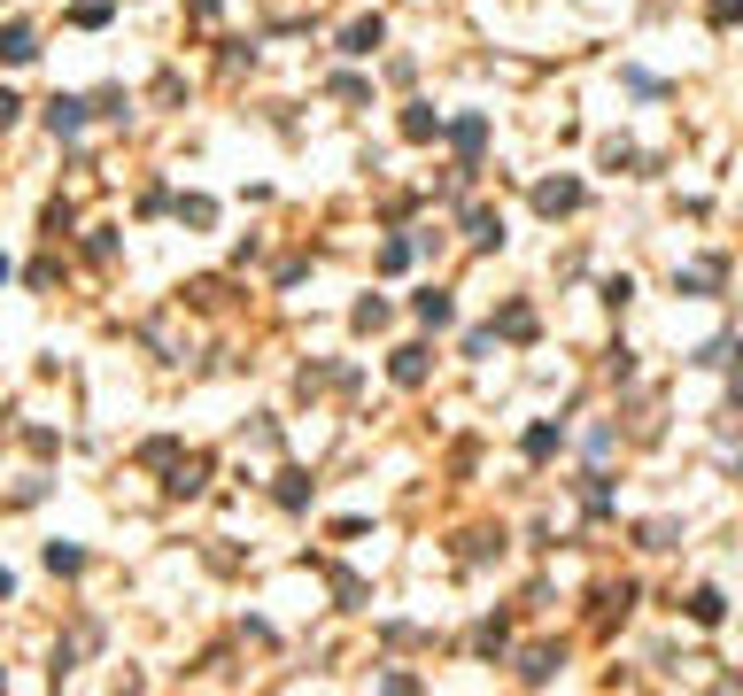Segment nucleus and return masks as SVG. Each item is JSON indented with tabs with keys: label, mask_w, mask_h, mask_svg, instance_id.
Instances as JSON below:
<instances>
[{
	"label": "nucleus",
	"mask_w": 743,
	"mask_h": 696,
	"mask_svg": "<svg viewBox=\"0 0 743 696\" xmlns=\"http://www.w3.org/2000/svg\"><path fill=\"white\" fill-rule=\"evenodd\" d=\"M86 101H78V93H55V101H47V132H55V140H78V132H86Z\"/></svg>",
	"instance_id": "f257e3e1"
},
{
	"label": "nucleus",
	"mask_w": 743,
	"mask_h": 696,
	"mask_svg": "<svg viewBox=\"0 0 743 696\" xmlns=\"http://www.w3.org/2000/svg\"><path fill=\"white\" fill-rule=\"evenodd\" d=\"M535 209H542V217H573V209H581V178H542Z\"/></svg>",
	"instance_id": "f03ea898"
},
{
	"label": "nucleus",
	"mask_w": 743,
	"mask_h": 696,
	"mask_svg": "<svg viewBox=\"0 0 743 696\" xmlns=\"http://www.w3.org/2000/svg\"><path fill=\"white\" fill-rule=\"evenodd\" d=\"M380 39H387L380 16H357V24L341 31V55H380Z\"/></svg>",
	"instance_id": "7ed1b4c3"
},
{
	"label": "nucleus",
	"mask_w": 743,
	"mask_h": 696,
	"mask_svg": "<svg viewBox=\"0 0 743 696\" xmlns=\"http://www.w3.org/2000/svg\"><path fill=\"white\" fill-rule=\"evenodd\" d=\"M465 240H473V248H504V217H496V209H473V217H465Z\"/></svg>",
	"instance_id": "20e7f679"
},
{
	"label": "nucleus",
	"mask_w": 743,
	"mask_h": 696,
	"mask_svg": "<svg viewBox=\"0 0 743 696\" xmlns=\"http://www.w3.org/2000/svg\"><path fill=\"white\" fill-rule=\"evenodd\" d=\"M411 310H418V325H449V318H457V302H449L442 287H426V294H411Z\"/></svg>",
	"instance_id": "39448f33"
},
{
	"label": "nucleus",
	"mask_w": 743,
	"mask_h": 696,
	"mask_svg": "<svg viewBox=\"0 0 743 696\" xmlns=\"http://www.w3.org/2000/svg\"><path fill=\"white\" fill-rule=\"evenodd\" d=\"M31 55H39L31 24H0V62H31Z\"/></svg>",
	"instance_id": "423d86ee"
},
{
	"label": "nucleus",
	"mask_w": 743,
	"mask_h": 696,
	"mask_svg": "<svg viewBox=\"0 0 743 696\" xmlns=\"http://www.w3.org/2000/svg\"><path fill=\"white\" fill-rule=\"evenodd\" d=\"M403 140H442V116L426 109V101H411L403 109Z\"/></svg>",
	"instance_id": "0eeeda50"
},
{
	"label": "nucleus",
	"mask_w": 743,
	"mask_h": 696,
	"mask_svg": "<svg viewBox=\"0 0 743 696\" xmlns=\"http://www.w3.org/2000/svg\"><path fill=\"white\" fill-rule=\"evenodd\" d=\"M387 372L403 379V387H418V379L434 372V356H426V348H395V364H387Z\"/></svg>",
	"instance_id": "6e6552de"
},
{
	"label": "nucleus",
	"mask_w": 743,
	"mask_h": 696,
	"mask_svg": "<svg viewBox=\"0 0 743 696\" xmlns=\"http://www.w3.org/2000/svg\"><path fill=\"white\" fill-rule=\"evenodd\" d=\"M202 480H209V457H186V464H171V495H202Z\"/></svg>",
	"instance_id": "1a4fd4ad"
},
{
	"label": "nucleus",
	"mask_w": 743,
	"mask_h": 696,
	"mask_svg": "<svg viewBox=\"0 0 743 696\" xmlns=\"http://www.w3.org/2000/svg\"><path fill=\"white\" fill-rule=\"evenodd\" d=\"M442 132L465 147V155H480V140H488V116H457V124H442Z\"/></svg>",
	"instance_id": "9d476101"
},
{
	"label": "nucleus",
	"mask_w": 743,
	"mask_h": 696,
	"mask_svg": "<svg viewBox=\"0 0 743 696\" xmlns=\"http://www.w3.org/2000/svg\"><path fill=\"white\" fill-rule=\"evenodd\" d=\"M720 611H728L720 588H697V596H689V619H697V627H720Z\"/></svg>",
	"instance_id": "9b49d317"
},
{
	"label": "nucleus",
	"mask_w": 743,
	"mask_h": 696,
	"mask_svg": "<svg viewBox=\"0 0 743 696\" xmlns=\"http://www.w3.org/2000/svg\"><path fill=\"white\" fill-rule=\"evenodd\" d=\"M550 673H558V650H527V658H519V681H527V689H542Z\"/></svg>",
	"instance_id": "f8f14e48"
},
{
	"label": "nucleus",
	"mask_w": 743,
	"mask_h": 696,
	"mask_svg": "<svg viewBox=\"0 0 743 696\" xmlns=\"http://www.w3.org/2000/svg\"><path fill=\"white\" fill-rule=\"evenodd\" d=\"M496 333H511V341H527V333H535V310H527V302H511L504 318H496Z\"/></svg>",
	"instance_id": "ddd939ff"
},
{
	"label": "nucleus",
	"mask_w": 743,
	"mask_h": 696,
	"mask_svg": "<svg viewBox=\"0 0 743 696\" xmlns=\"http://www.w3.org/2000/svg\"><path fill=\"white\" fill-rule=\"evenodd\" d=\"M279 503H287V511H302V503H310V480H302V472H279Z\"/></svg>",
	"instance_id": "4468645a"
},
{
	"label": "nucleus",
	"mask_w": 743,
	"mask_h": 696,
	"mask_svg": "<svg viewBox=\"0 0 743 696\" xmlns=\"http://www.w3.org/2000/svg\"><path fill=\"white\" fill-rule=\"evenodd\" d=\"M380 325H387V302H380V294H364V302H357V333H380Z\"/></svg>",
	"instance_id": "2eb2a0df"
},
{
	"label": "nucleus",
	"mask_w": 743,
	"mask_h": 696,
	"mask_svg": "<svg viewBox=\"0 0 743 696\" xmlns=\"http://www.w3.org/2000/svg\"><path fill=\"white\" fill-rule=\"evenodd\" d=\"M47 565H55V573H78V565H86V550H70V542H47Z\"/></svg>",
	"instance_id": "dca6fc26"
},
{
	"label": "nucleus",
	"mask_w": 743,
	"mask_h": 696,
	"mask_svg": "<svg viewBox=\"0 0 743 696\" xmlns=\"http://www.w3.org/2000/svg\"><path fill=\"white\" fill-rule=\"evenodd\" d=\"M558 449V426H527V457H550Z\"/></svg>",
	"instance_id": "f3484780"
},
{
	"label": "nucleus",
	"mask_w": 743,
	"mask_h": 696,
	"mask_svg": "<svg viewBox=\"0 0 743 696\" xmlns=\"http://www.w3.org/2000/svg\"><path fill=\"white\" fill-rule=\"evenodd\" d=\"M705 16H713V24L728 31V24H743V0H713V8H705Z\"/></svg>",
	"instance_id": "a211bd4d"
},
{
	"label": "nucleus",
	"mask_w": 743,
	"mask_h": 696,
	"mask_svg": "<svg viewBox=\"0 0 743 696\" xmlns=\"http://www.w3.org/2000/svg\"><path fill=\"white\" fill-rule=\"evenodd\" d=\"M16 116H24V101H16V93L0 86V132H8V124H16Z\"/></svg>",
	"instance_id": "6ab92c4d"
},
{
	"label": "nucleus",
	"mask_w": 743,
	"mask_h": 696,
	"mask_svg": "<svg viewBox=\"0 0 743 696\" xmlns=\"http://www.w3.org/2000/svg\"><path fill=\"white\" fill-rule=\"evenodd\" d=\"M0 596H16V573H8V565H0Z\"/></svg>",
	"instance_id": "aec40b11"
},
{
	"label": "nucleus",
	"mask_w": 743,
	"mask_h": 696,
	"mask_svg": "<svg viewBox=\"0 0 743 696\" xmlns=\"http://www.w3.org/2000/svg\"><path fill=\"white\" fill-rule=\"evenodd\" d=\"M0 279H8V256H0Z\"/></svg>",
	"instance_id": "412c9836"
}]
</instances>
